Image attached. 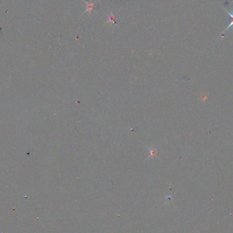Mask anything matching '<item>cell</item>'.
I'll use <instances>...</instances> for the list:
<instances>
[{
  "label": "cell",
  "instance_id": "obj_1",
  "mask_svg": "<svg viewBox=\"0 0 233 233\" xmlns=\"http://www.w3.org/2000/svg\"><path fill=\"white\" fill-rule=\"evenodd\" d=\"M230 27H232V28H233V20H230V24L228 25V27H226V28L225 29V30H224V31H225L227 30V29H230Z\"/></svg>",
  "mask_w": 233,
  "mask_h": 233
}]
</instances>
